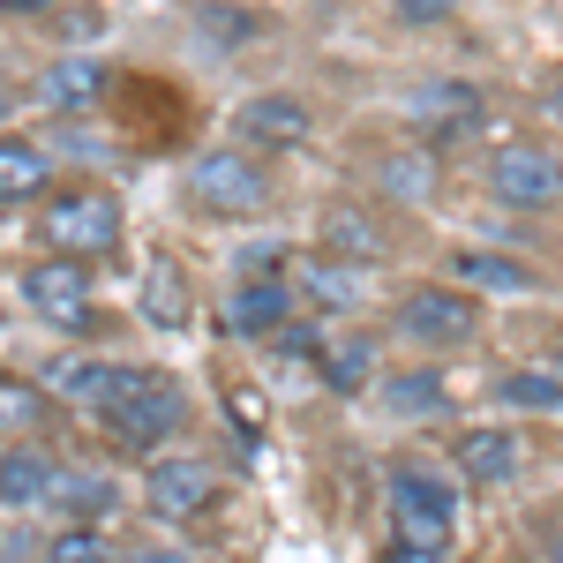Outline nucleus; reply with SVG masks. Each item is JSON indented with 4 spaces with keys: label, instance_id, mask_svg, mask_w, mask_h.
<instances>
[{
    "label": "nucleus",
    "instance_id": "f257e3e1",
    "mask_svg": "<svg viewBox=\"0 0 563 563\" xmlns=\"http://www.w3.org/2000/svg\"><path fill=\"white\" fill-rule=\"evenodd\" d=\"M384 519H390V556L398 563H435L451 556V526H459V481L435 459L398 451L384 466Z\"/></svg>",
    "mask_w": 563,
    "mask_h": 563
},
{
    "label": "nucleus",
    "instance_id": "f03ea898",
    "mask_svg": "<svg viewBox=\"0 0 563 563\" xmlns=\"http://www.w3.org/2000/svg\"><path fill=\"white\" fill-rule=\"evenodd\" d=\"M98 429L113 435L129 459H143V451H158V443H174L180 429H188V390H180L174 368H121L113 361V376H106V390H98Z\"/></svg>",
    "mask_w": 563,
    "mask_h": 563
},
{
    "label": "nucleus",
    "instance_id": "7ed1b4c3",
    "mask_svg": "<svg viewBox=\"0 0 563 563\" xmlns=\"http://www.w3.org/2000/svg\"><path fill=\"white\" fill-rule=\"evenodd\" d=\"M38 241L45 249H60V256H121V241H129V218H121V196H106V188H90V180H76V188H45L38 196Z\"/></svg>",
    "mask_w": 563,
    "mask_h": 563
},
{
    "label": "nucleus",
    "instance_id": "20e7f679",
    "mask_svg": "<svg viewBox=\"0 0 563 563\" xmlns=\"http://www.w3.org/2000/svg\"><path fill=\"white\" fill-rule=\"evenodd\" d=\"M188 203L211 218H256L271 203V174L256 166L249 143H218L203 158H188Z\"/></svg>",
    "mask_w": 563,
    "mask_h": 563
},
{
    "label": "nucleus",
    "instance_id": "39448f33",
    "mask_svg": "<svg viewBox=\"0 0 563 563\" xmlns=\"http://www.w3.org/2000/svg\"><path fill=\"white\" fill-rule=\"evenodd\" d=\"M398 331L413 339V346H474L481 339V301H474V286H443V278H429V286H406L398 294Z\"/></svg>",
    "mask_w": 563,
    "mask_h": 563
},
{
    "label": "nucleus",
    "instance_id": "423d86ee",
    "mask_svg": "<svg viewBox=\"0 0 563 563\" xmlns=\"http://www.w3.org/2000/svg\"><path fill=\"white\" fill-rule=\"evenodd\" d=\"M23 308L53 323V331H84L90 308H98V271L84 256H60V249H45L31 271H23Z\"/></svg>",
    "mask_w": 563,
    "mask_h": 563
},
{
    "label": "nucleus",
    "instance_id": "0eeeda50",
    "mask_svg": "<svg viewBox=\"0 0 563 563\" xmlns=\"http://www.w3.org/2000/svg\"><path fill=\"white\" fill-rule=\"evenodd\" d=\"M218 504V466L211 459H196V451H166V459H151L143 466V511L166 526H188L203 519Z\"/></svg>",
    "mask_w": 563,
    "mask_h": 563
},
{
    "label": "nucleus",
    "instance_id": "6e6552de",
    "mask_svg": "<svg viewBox=\"0 0 563 563\" xmlns=\"http://www.w3.org/2000/svg\"><path fill=\"white\" fill-rule=\"evenodd\" d=\"M488 196L504 211H556L563 203V158L549 143H504L488 158Z\"/></svg>",
    "mask_w": 563,
    "mask_h": 563
},
{
    "label": "nucleus",
    "instance_id": "1a4fd4ad",
    "mask_svg": "<svg viewBox=\"0 0 563 563\" xmlns=\"http://www.w3.org/2000/svg\"><path fill=\"white\" fill-rule=\"evenodd\" d=\"M301 316V294L286 271H241V286L225 294V331L233 339H278Z\"/></svg>",
    "mask_w": 563,
    "mask_h": 563
},
{
    "label": "nucleus",
    "instance_id": "9d476101",
    "mask_svg": "<svg viewBox=\"0 0 563 563\" xmlns=\"http://www.w3.org/2000/svg\"><path fill=\"white\" fill-rule=\"evenodd\" d=\"M481 90L459 84V76H443V84H421L413 98H406V121H413V135L421 143H466V135H481Z\"/></svg>",
    "mask_w": 563,
    "mask_h": 563
},
{
    "label": "nucleus",
    "instance_id": "9b49d317",
    "mask_svg": "<svg viewBox=\"0 0 563 563\" xmlns=\"http://www.w3.org/2000/svg\"><path fill=\"white\" fill-rule=\"evenodd\" d=\"M233 135L249 151H301L308 135H316V113H308V98H294V90H263V98H249L233 113Z\"/></svg>",
    "mask_w": 563,
    "mask_h": 563
},
{
    "label": "nucleus",
    "instance_id": "f8f14e48",
    "mask_svg": "<svg viewBox=\"0 0 563 563\" xmlns=\"http://www.w3.org/2000/svg\"><path fill=\"white\" fill-rule=\"evenodd\" d=\"M316 249L323 256H339V263H353V271H368V263H384L390 256V241H384V218L368 211V203H323L316 211Z\"/></svg>",
    "mask_w": 563,
    "mask_h": 563
},
{
    "label": "nucleus",
    "instance_id": "ddd939ff",
    "mask_svg": "<svg viewBox=\"0 0 563 563\" xmlns=\"http://www.w3.org/2000/svg\"><path fill=\"white\" fill-rule=\"evenodd\" d=\"M53 488H60V459L31 435H8L0 443V511H38L53 504Z\"/></svg>",
    "mask_w": 563,
    "mask_h": 563
},
{
    "label": "nucleus",
    "instance_id": "4468645a",
    "mask_svg": "<svg viewBox=\"0 0 563 563\" xmlns=\"http://www.w3.org/2000/svg\"><path fill=\"white\" fill-rule=\"evenodd\" d=\"M519 435L511 429H488V421H481V429H459L451 435V466H459V481H466V488H504V481L519 474Z\"/></svg>",
    "mask_w": 563,
    "mask_h": 563
},
{
    "label": "nucleus",
    "instance_id": "2eb2a0df",
    "mask_svg": "<svg viewBox=\"0 0 563 563\" xmlns=\"http://www.w3.org/2000/svg\"><path fill=\"white\" fill-rule=\"evenodd\" d=\"M106 60H90V53H60L53 68L38 76V106L45 113H90L98 98H106Z\"/></svg>",
    "mask_w": 563,
    "mask_h": 563
},
{
    "label": "nucleus",
    "instance_id": "dca6fc26",
    "mask_svg": "<svg viewBox=\"0 0 563 563\" xmlns=\"http://www.w3.org/2000/svg\"><path fill=\"white\" fill-rule=\"evenodd\" d=\"M45 188H53L45 143H31V135H0V211L23 203V196H45Z\"/></svg>",
    "mask_w": 563,
    "mask_h": 563
},
{
    "label": "nucleus",
    "instance_id": "f3484780",
    "mask_svg": "<svg viewBox=\"0 0 563 563\" xmlns=\"http://www.w3.org/2000/svg\"><path fill=\"white\" fill-rule=\"evenodd\" d=\"M443 406H451V384H443V368H429V361L384 376V413H398V421H429Z\"/></svg>",
    "mask_w": 563,
    "mask_h": 563
},
{
    "label": "nucleus",
    "instance_id": "a211bd4d",
    "mask_svg": "<svg viewBox=\"0 0 563 563\" xmlns=\"http://www.w3.org/2000/svg\"><path fill=\"white\" fill-rule=\"evenodd\" d=\"M316 368H323V384L339 398H361L368 376H376V346L368 339H316Z\"/></svg>",
    "mask_w": 563,
    "mask_h": 563
},
{
    "label": "nucleus",
    "instance_id": "6ab92c4d",
    "mask_svg": "<svg viewBox=\"0 0 563 563\" xmlns=\"http://www.w3.org/2000/svg\"><path fill=\"white\" fill-rule=\"evenodd\" d=\"M451 278H459V286H481V294H526V286H533V271L511 263V256H496V249H459V256H451Z\"/></svg>",
    "mask_w": 563,
    "mask_h": 563
},
{
    "label": "nucleus",
    "instance_id": "aec40b11",
    "mask_svg": "<svg viewBox=\"0 0 563 563\" xmlns=\"http://www.w3.org/2000/svg\"><path fill=\"white\" fill-rule=\"evenodd\" d=\"M143 316L158 331H180L188 323V278H180V263H166V256L143 263Z\"/></svg>",
    "mask_w": 563,
    "mask_h": 563
},
{
    "label": "nucleus",
    "instance_id": "412c9836",
    "mask_svg": "<svg viewBox=\"0 0 563 563\" xmlns=\"http://www.w3.org/2000/svg\"><path fill=\"white\" fill-rule=\"evenodd\" d=\"M106 376H113V361H98V353H60V361L45 368V390L90 413V406H98V390H106Z\"/></svg>",
    "mask_w": 563,
    "mask_h": 563
},
{
    "label": "nucleus",
    "instance_id": "4be33fe9",
    "mask_svg": "<svg viewBox=\"0 0 563 563\" xmlns=\"http://www.w3.org/2000/svg\"><path fill=\"white\" fill-rule=\"evenodd\" d=\"M376 188H384V196H398V203H429V196H435L429 143H421V151H390L384 166H376Z\"/></svg>",
    "mask_w": 563,
    "mask_h": 563
},
{
    "label": "nucleus",
    "instance_id": "5701e85b",
    "mask_svg": "<svg viewBox=\"0 0 563 563\" xmlns=\"http://www.w3.org/2000/svg\"><path fill=\"white\" fill-rule=\"evenodd\" d=\"M346 271H353V263H339V256H323V249H316V256L294 271V294L316 301V308H346L353 301V278H346Z\"/></svg>",
    "mask_w": 563,
    "mask_h": 563
},
{
    "label": "nucleus",
    "instance_id": "b1692460",
    "mask_svg": "<svg viewBox=\"0 0 563 563\" xmlns=\"http://www.w3.org/2000/svg\"><path fill=\"white\" fill-rule=\"evenodd\" d=\"M488 390H496V406H526V413H556L563 406V376H541V368H511Z\"/></svg>",
    "mask_w": 563,
    "mask_h": 563
},
{
    "label": "nucleus",
    "instance_id": "393cba45",
    "mask_svg": "<svg viewBox=\"0 0 563 563\" xmlns=\"http://www.w3.org/2000/svg\"><path fill=\"white\" fill-rule=\"evenodd\" d=\"M45 421V390L31 384V376H8V368H0V443H8V435H31Z\"/></svg>",
    "mask_w": 563,
    "mask_h": 563
},
{
    "label": "nucleus",
    "instance_id": "a878e982",
    "mask_svg": "<svg viewBox=\"0 0 563 563\" xmlns=\"http://www.w3.org/2000/svg\"><path fill=\"white\" fill-rule=\"evenodd\" d=\"M53 504H60L68 519H90V526H98L106 511H113V481H106V474H60Z\"/></svg>",
    "mask_w": 563,
    "mask_h": 563
},
{
    "label": "nucleus",
    "instance_id": "bb28decb",
    "mask_svg": "<svg viewBox=\"0 0 563 563\" xmlns=\"http://www.w3.org/2000/svg\"><path fill=\"white\" fill-rule=\"evenodd\" d=\"M45 556H60V563H98V556H113V541H106L90 519H68L53 541H45Z\"/></svg>",
    "mask_w": 563,
    "mask_h": 563
},
{
    "label": "nucleus",
    "instance_id": "cd10ccee",
    "mask_svg": "<svg viewBox=\"0 0 563 563\" xmlns=\"http://www.w3.org/2000/svg\"><path fill=\"white\" fill-rule=\"evenodd\" d=\"M451 8L459 0H398V23L406 31H435V23H451Z\"/></svg>",
    "mask_w": 563,
    "mask_h": 563
},
{
    "label": "nucleus",
    "instance_id": "c85d7f7f",
    "mask_svg": "<svg viewBox=\"0 0 563 563\" xmlns=\"http://www.w3.org/2000/svg\"><path fill=\"white\" fill-rule=\"evenodd\" d=\"M203 23H211L225 45H241V38H256V31H263V23H241V8H225V0H218V8H203Z\"/></svg>",
    "mask_w": 563,
    "mask_h": 563
},
{
    "label": "nucleus",
    "instance_id": "c756f323",
    "mask_svg": "<svg viewBox=\"0 0 563 563\" xmlns=\"http://www.w3.org/2000/svg\"><path fill=\"white\" fill-rule=\"evenodd\" d=\"M541 113H549V121H563V68L541 84Z\"/></svg>",
    "mask_w": 563,
    "mask_h": 563
},
{
    "label": "nucleus",
    "instance_id": "7c9ffc66",
    "mask_svg": "<svg viewBox=\"0 0 563 563\" xmlns=\"http://www.w3.org/2000/svg\"><path fill=\"white\" fill-rule=\"evenodd\" d=\"M541 541H549V549L563 556V519H541Z\"/></svg>",
    "mask_w": 563,
    "mask_h": 563
},
{
    "label": "nucleus",
    "instance_id": "2f4dec72",
    "mask_svg": "<svg viewBox=\"0 0 563 563\" xmlns=\"http://www.w3.org/2000/svg\"><path fill=\"white\" fill-rule=\"evenodd\" d=\"M0 8H53V0H0Z\"/></svg>",
    "mask_w": 563,
    "mask_h": 563
},
{
    "label": "nucleus",
    "instance_id": "473e14b6",
    "mask_svg": "<svg viewBox=\"0 0 563 563\" xmlns=\"http://www.w3.org/2000/svg\"><path fill=\"white\" fill-rule=\"evenodd\" d=\"M8 98H15V84H0V113H8Z\"/></svg>",
    "mask_w": 563,
    "mask_h": 563
},
{
    "label": "nucleus",
    "instance_id": "72a5a7b5",
    "mask_svg": "<svg viewBox=\"0 0 563 563\" xmlns=\"http://www.w3.org/2000/svg\"><path fill=\"white\" fill-rule=\"evenodd\" d=\"M556 368H563V339H556Z\"/></svg>",
    "mask_w": 563,
    "mask_h": 563
}]
</instances>
